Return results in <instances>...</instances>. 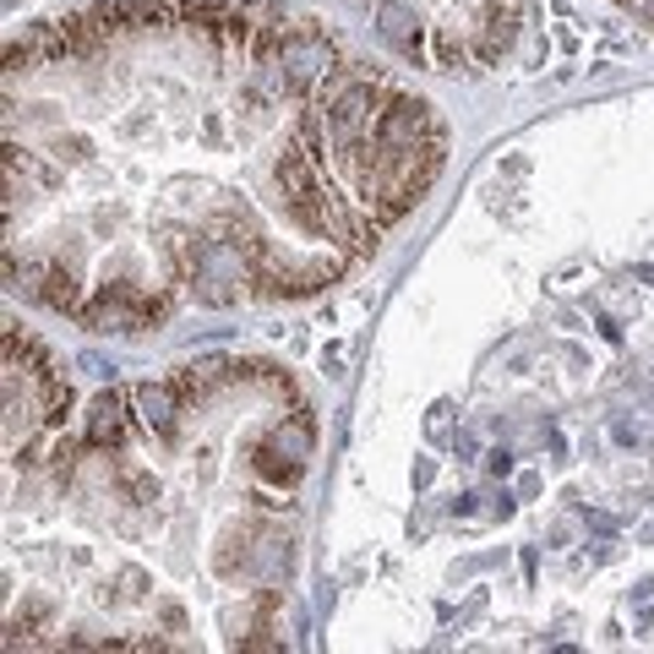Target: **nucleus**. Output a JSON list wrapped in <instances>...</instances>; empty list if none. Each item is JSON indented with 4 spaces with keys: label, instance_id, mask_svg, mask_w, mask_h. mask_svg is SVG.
Segmentation results:
<instances>
[{
    "label": "nucleus",
    "instance_id": "nucleus-11",
    "mask_svg": "<svg viewBox=\"0 0 654 654\" xmlns=\"http://www.w3.org/2000/svg\"><path fill=\"white\" fill-rule=\"evenodd\" d=\"M486 469H491L497 480H508V474H513V453H508V448H497V453H486Z\"/></svg>",
    "mask_w": 654,
    "mask_h": 654
},
{
    "label": "nucleus",
    "instance_id": "nucleus-10",
    "mask_svg": "<svg viewBox=\"0 0 654 654\" xmlns=\"http://www.w3.org/2000/svg\"><path fill=\"white\" fill-rule=\"evenodd\" d=\"M65 415H71V388L55 377V382L44 388V426H61Z\"/></svg>",
    "mask_w": 654,
    "mask_h": 654
},
{
    "label": "nucleus",
    "instance_id": "nucleus-13",
    "mask_svg": "<svg viewBox=\"0 0 654 654\" xmlns=\"http://www.w3.org/2000/svg\"><path fill=\"white\" fill-rule=\"evenodd\" d=\"M622 6H644V0H622Z\"/></svg>",
    "mask_w": 654,
    "mask_h": 654
},
{
    "label": "nucleus",
    "instance_id": "nucleus-3",
    "mask_svg": "<svg viewBox=\"0 0 654 654\" xmlns=\"http://www.w3.org/2000/svg\"><path fill=\"white\" fill-rule=\"evenodd\" d=\"M136 398V415H142V426L153 431V437H170L175 431V415H181V382H142V388L131 392Z\"/></svg>",
    "mask_w": 654,
    "mask_h": 654
},
{
    "label": "nucleus",
    "instance_id": "nucleus-12",
    "mask_svg": "<svg viewBox=\"0 0 654 654\" xmlns=\"http://www.w3.org/2000/svg\"><path fill=\"white\" fill-rule=\"evenodd\" d=\"M164 622H170V627L181 633V627H186V611H181V605H164Z\"/></svg>",
    "mask_w": 654,
    "mask_h": 654
},
{
    "label": "nucleus",
    "instance_id": "nucleus-8",
    "mask_svg": "<svg viewBox=\"0 0 654 654\" xmlns=\"http://www.w3.org/2000/svg\"><path fill=\"white\" fill-rule=\"evenodd\" d=\"M267 437H273V442H278V448H284L289 458H300V463L311 458V442H317V437H311V420H306V415H295V420H278V426H273Z\"/></svg>",
    "mask_w": 654,
    "mask_h": 654
},
{
    "label": "nucleus",
    "instance_id": "nucleus-2",
    "mask_svg": "<svg viewBox=\"0 0 654 654\" xmlns=\"http://www.w3.org/2000/svg\"><path fill=\"white\" fill-rule=\"evenodd\" d=\"M371 17H377V33L388 39L398 55L426 61V33H420V22H415L409 6H398V0H371Z\"/></svg>",
    "mask_w": 654,
    "mask_h": 654
},
{
    "label": "nucleus",
    "instance_id": "nucleus-1",
    "mask_svg": "<svg viewBox=\"0 0 654 654\" xmlns=\"http://www.w3.org/2000/svg\"><path fill=\"white\" fill-rule=\"evenodd\" d=\"M371 136H377V147H382L388 159L420 147V142H431V136H437L431 104H426V99H409V93H382V110L371 115Z\"/></svg>",
    "mask_w": 654,
    "mask_h": 654
},
{
    "label": "nucleus",
    "instance_id": "nucleus-4",
    "mask_svg": "<svg viewBox=\"0 0 654 654\" xmlns=\"http://www.w3.org/2000/svg\"><path fill=\"white\" fill-rule=\"evenodd\" d=\"M126 442V392H99L88 409V448H121Z\"/></svg>",
    "mask_w": 654,
    "mask_h": 654
},
{
    "label": "nucleus",
    "instance_id": "nucleus-5",
    "mask_svg": "<svg viewBox=\"0 0 654 654\" xmlns=\"http://www.w3.org/2000/svg\"><path fill=\"white\" fill-rule=\"evenodd\" d=\"M252 474L267 480V486H278V491H295L300 486V474H306V463L300 458H289L273 437H262L257 448H252Z\"/></svg>",
    "mask_w": 654,
    "mask_h": 654
},
{
    "label": "nucleus",
    "instance_id": "nucleus-9",
    "mask_svg": "<svg viewBox=\"0 0 654 654\" xmlns=\"http://www.w3.org/2000/svg\"><path fill=\"white\" fill-rule=\"evenodd\" d=\"M431 65H437V71H463V65H469V50H463V39H458L453 28L437 33V44H431Z\"/></svg>",
    "mask_w": 654,
    "mask_h": 654
},
{
    "label": "nucleus",
    "instance_id": "nucleus-7",
    "mask_svg": "<svg viewBox=\"0 0 654 654\" xmlns=\"http://www.w3.org/2000/svg\"><path fill=\"white\" fill-rule=\"evenodd\" d=\"M6 164H11V175H28V181H39V186H50V192L65 186V175L55 170V164H44L39 153H28V147H17V142L6 147Z\"/></svg>",
    "mask_w": 654,
    "mask_h": 654
},
{
    "label": "nucleus",
    "instance_id": "nucleus-6",
    "mask_svg": "<svg viewBox=\"0 0 654 654\" xmlns=\"http://www.w3.org/2000/svg\"><path fill=\"white\" fill-rule=\"evenodd\" d=\"M39 300H44L50 311H82V284H76V273H65V267H50V278H44Z\"/></svg>",
    "mask_w": 654,
    "mask_h": 654
}]
</instances>
